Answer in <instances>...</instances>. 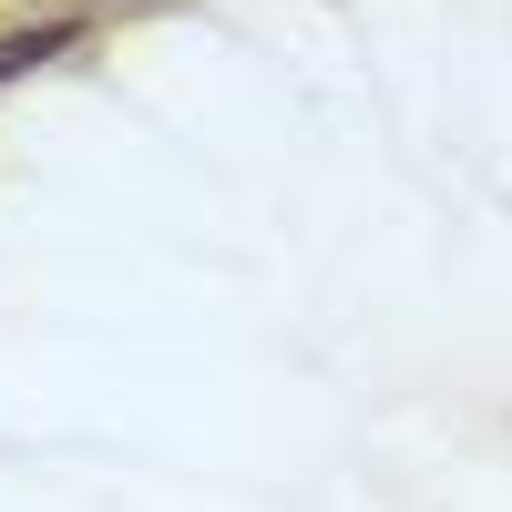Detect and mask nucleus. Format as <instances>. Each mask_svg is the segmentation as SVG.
<instances>
[{
  "label": "nucleus",
  "instance_id": "f257e3e1",
  "mask_svg": "<svg viewBox=\"0 0 512 512\" xmlns=\"http://www.w3.org/2000/svg\"><path fill=\"white\" fill-rule=\"evenodd\" d=\"M62 41H72V21H41V31H0V82H11V72H31V62H52Z\"/></svg>",
  "mask_w": 512,
  "mask_h": 512
}]
</instances>
